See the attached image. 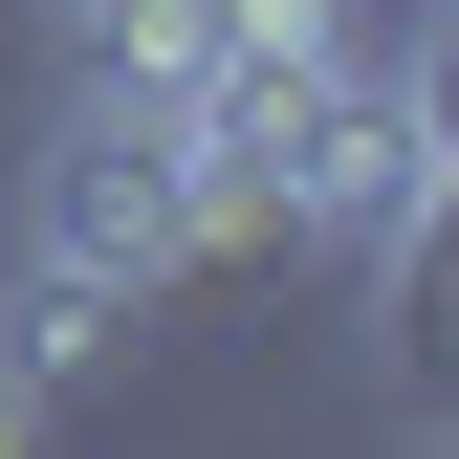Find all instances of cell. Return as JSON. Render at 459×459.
Returning a JSON list of instances; mask_svg holds the SVG:
<instances>
[{
	"label": "cell",
	"mask_w": 459,
	"mask_h": 459,
	"mask_svg": "<svg viewBox=\"0 0 459 459\" xmlns=\"http://www.w3.org/2000/svg\"><path fill=\"white\" fill-rule=\"evenodd\" d=\"M197 263H219V241H197V153H176V109L88 66V109L22 153V263H0L22 372H88L109 328H132L153 284H197Z\"/></svg>",
	"instance_id": "cell-1"
},
{
	"label": "cell",
	"mask_w": 459,
	"mask_h": 459,
	"mask_svg": "<svg viewBox=\"0 0 459 459\" xmlns=\"http://www.w3.org/2000/svg\"><path fill=\"white\" fill-rule=\"evenodd\" d=\"M0 437H44V372H22V328H0Z\"/></svg>",
	"instance_id": "cell-2"
}]
</instances>
